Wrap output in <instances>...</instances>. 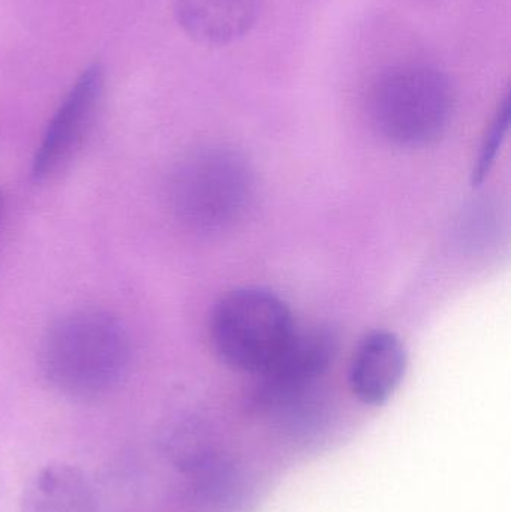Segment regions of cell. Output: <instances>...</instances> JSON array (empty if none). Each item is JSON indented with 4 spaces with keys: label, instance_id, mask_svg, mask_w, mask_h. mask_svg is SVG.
I'll return each instance as SVG.
<instances>
[{
    "label": "cell",
    "instance_id": "obj_1",
    "mask_svg": "<svg viewBox=\"0 0 511 512\" xmlns=\"http://www.w3.org/2000/svg\"><path fill=\"white\" fill-rule=\"evenodd\" d=\"M131 363L122 322L101 309H78L57 319L41 343L39 364L63 396L92 400L119 387Z\"/></svg>",
    "mask_w": 511,
    "mask_h": 512
},
{
    "label": "cell",
    "instance_id": "obj_2",
    "mask_svg": "<svg viewBox=\"0 0 511 512\" xmlns=\"http://www.w3.org/2000/svg\"><path fill=\"white\" fill-rule=\"evenodd\" d=\"M254 191V171L245 156L219 146L183 156L167 185L171 212L197 233L233 227L251 206Z\"/></svg>",
    "mask_w": 511,
    "mask_h": 512
},
{
    "label": "cell",
    "instance_id": "obj_3",
    "mask_svg": "<svg viewBox=\"0 0 511 512\" xmlns=\"http://www.w3.org/2000/svg\"><path fill=\"white\" fill-rule=\"evenodd\" d=\"M375 129L399 147L435 143L452 122L455 92L449 77L425 63H405L378 75L369 92Z\"/></svg>",
    "mask_w": 511,
    "mask_h": 512
},
{
    "label": "cell",
    "instance_id": "obj_4",
    "mask_svg": "<svg viewBox=\"0 0 511 512\" xmlns=\"http://www.w3.org/2000/svg\"><path fill=\"white\" fill-rule=\"evenodd\" d=\"M297 328L290 307L279 295L258 286H243L216 303L210 339L222 363L260 376L281 357Z\"/></svg>",
    "mask_w": 511,
    "mask_h": 512
},
{
    "label": "cell",
    "instance_id": "obj_5",
    "mask_svg": "<svg viewBox=\"0 0 511 512\" xmlns=\"http://www.w3.org/2000/svg\"><path fill=\"white\" fill-rule=\"evenodd\" d=\"M104 86V69L98 63L84 69L75 81L48 123L36 150L32 165V176L36 182L59 173L80 149L95 122Z\"/></svg>",
    "mask_w": 511,
    "mask_h": 512
},
{
    "label": "cell",
    "instance_id": "obj_6",
    "mask_svg": "<svg viewBox=\"0 0 511 512\" xmlns=\"http://www.w3.org/2000/svg\"><path fill=\"white\" fill-rule=\"evenodd\" d=\"M336 355V337L323 327L297 328L287 349L260 375L258 402L267 408H287L302 402L327 372Z\"/></svg>",
    "mask_w": 511,
    "mask_h": 512
},
{
    "label": "cell",
    "instance_id": "obj_7",
    "mask_svg": "<svg viewBox=\"0 0 511 512\" xmlns=\"http://www.w3.org/2000/svg\"><path fill=\"white\" fill-rule=\"evenodd\" d=\"M408 352L398 334L374 330L360 340L350 366V388L359 402L381 406L404 381Z\"/></svg>",
    "mask_w": 511,
    "mask_h": 512
},
{
    "label": "cell",
    "instance_id": "obj_8",
    "mask_svg": "<svg viewBox=\"0 0 511 512\" xmlns=\"http://www.w3.org/2000/svg\"><path fill=\"white\" fill-rule=\"evenodd\" d=\"M263 0H174L180 27L204 45L233 44L251 32Z\"/></svg>",
    "mask_w": 511,
    "mask_h": 512
},
{
    "label": "cell",
    "instance_id": "obj_9",
    "mask_svg": "<svg viewBox=\"0 0 511 512\" xmlns=\"http://www.w3.org/2000/svg\"><path fill=\"white\" fill-rule=\"evenodd\" d=\"M20 512H98V499L83 471L68 463H50L24 487Z\"/></svg>",
    "mask_w": 511,
    "mask_h": 512
},
{
    "label": "cell",
    "instance_id": "obj_10",
    "mask_svg": "<svg viewBox=\"0 0 511 512\" xmlns=\"http://www.w3.org/2000/svg\"><path fill=\"white\" fill-rule=\"evenodd\" d=\"M510 96L506 95L498 104L497 111L483 135L482 144H480L479 155L476 158V164L473 168V185L479 186L488 176L489 171L494 167L497 161L498 153L506 140L507 132L510 126Z\"/></svg>",
    "mask_w": 511,
    "mask_h": 512
}]
</instances>
